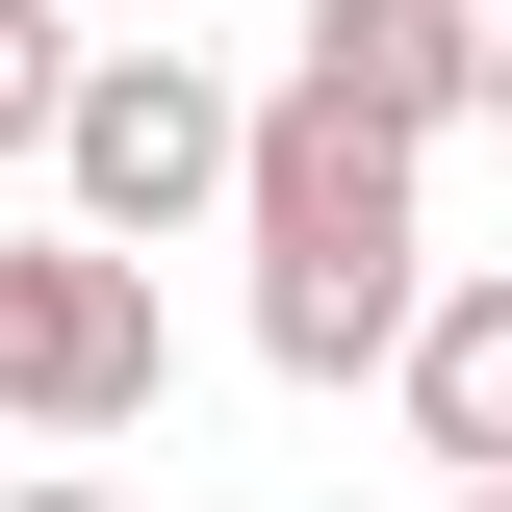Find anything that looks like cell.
Listing matches in <instances>:
<instances>
[{
  "label": "cell",
  "instance_id": "cell-9",
  "mask_svg": "<svg viewBox=\"0 0 512 512\" xmlns=\"http://www.w3.org/2000/svg\"><path fill=\"white\" fill-rule=\"evenodd\" d=\"M77 26H205V0H77Z\"/></svg>",
  "mask_w": 512,
  "mask_h": 512
},
{
  "label": "cell",
  "instance_id": "cell-7",
  "mask_svg": "<svg viewBox=\"0 0 512 512\" xmlns=\"http://www.w3.org/2000/svg\"><path fill=\"white\" fill-rule=\"evenodd\" d=\"M461 26V128H512V0H436Z\"/></svg>",
  "mask_w": 512,
  "mask_h": 512
},
{
  "label": "cell",
  "instance_id": "cell-3",
  "mask_svg": "<svg viewBox=\"0 0 512 512\" xmlns=\"http://www.w3.org/2000/svg\"><path fill=\"white\" fill-rule=\"evenodd\" d=\"M154 384H180L154 256H103V231H0V410H26V436H154Z\"/></svg>",
  "mask_w": 512,
  "mask_h": 512
},
{
  "label": "cell",
  "instance_id": "cell-5",
  "mask_svg": "<svg viewBox=\"0 0 512 512\" xmlns=\"http://www.w3.org/2000/svg\"><path fill=\"white\" fill-rule=\"evenodd\" d=\"M282 77L359 103V128H410V154L461 128V26H436V0H308V52H282Z\"/></svg>",
  "mask_w": 512,
  "mask_h": 512
},
{
  "label": "cell",
  "instance_id": "cell-10",
  "mask_svg": "<svg viewBox=\"0 0 512 512\" xmlns=\"http://www.w3.org/2000/svg\"><path fill=\"white\" fill-rule=\"evenodd\" d=\"M461 512H512V487H461Z\"/></svg>",
  "mask_w": 512,
  "mask_h": 512
},
{
  "label": "cell",
  "instance_id": "cell-8",
  "mask_svg": "<svg viewBox=\"0 0 512 512\" xmlns=\"http://www.w3.org/2000/svg\"><path fill=\"white\" fill-rule=\"evenodd\" d=\"M0 512H128V487H77V461H26V487H0Z\"/></svg>",
  "mask_w": 512,
  "mask_h": 512
},
{
  "label": "cell",
  "instance_id": "cell-2",
  "mask_svg": "<svg viewBox=\"0 0 512 512\" xmlns=\"http://www.w3.org/2000/svg\"><path fill=\"white\" fill-rule=\"evenodd\" d=\"M231 180H256V103H231L205 52H154V26H103L77 103H52V231L180 256V231H231Z\"/></svg>",
  "mask_w": 512,
  "mask_h": 512
},
{
  "label": "cell",
  "instance_id": "cell-1",
  "mask_svg": "<svg viewBox=\"0 0 512 512\" xmlns=\"http://www.w3.org/2000/svg\"><path fill=\"white\" fill-rule=\"evenodd\" d=\"M231 231H256V359L282 384H384L410 359V308H436V154H410V128H359V103L282 77Z\"/></svg>",
  "mask_w": 512,
  "mask_h": 512
},
{
  "label": "cell",
  "instance_id": "cell-4",
  "mask_svg": "<svg viewBox=\"0 0 512 512\" xmlns=\"http://www.w3.org/2000/svg\"><path fill=\"white\" fill-rule=\"evenodd\" d=\"M384 410H410V436H436L461 487H512V256H436V308H410Z\"/></svg>",
  "mask_w": 512,
  "mask_h": 512
},
{
  "label": "cell",
  "instance_id": "cell-6",
  "mask_svg": "<svg viewBox=\"0 0 512 512\" xmlns=\"http://www.w3.org/2000/svg\"><path fill=\"white\" fill-rule=\"evenodd\" d=\"M77 52H103L77 0H0V154H52V103H77Z\"/></svg>",
  "mask_w": 512,
  "mask_h": 512
}]
</instances>
